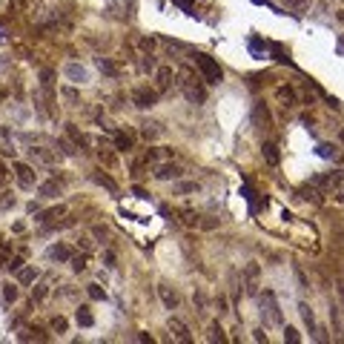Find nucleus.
Returning a JSON list of instances; mask_svg holds the SVG:
<instances>
[{"label": "nucleus", "instance_id": "obj_1", "mask_svg": "<svg viewBox=\"0 0 344 344\" xmlns=\"http://www.w3.org/2000/svg\"><path fill=\"white\" fill-rule=\"evenodd\" d=\"M198 80L201 78H195L189 66H184V69L178 72V86H181V92L186 95V101H192V104H204V101H207V89H204Z\"/></svg>", "mask_w": 344, "mask_h": 344}, {"label": "nucleus", "instance_id": "obj_2", "mask_svg": "<svg viewBox=\"0 0 344 344\" xmlns=\"http://www.w3.org/2000/svg\"><path fill=\"white\" fill-rule=\"evenodd\" d=\"M192 63L198 66V72H201V78L210 83V86H218L221 80H224V69H221L218 63L212 61L210 55H192Z\"/></svg>", "mask_w": 344, "mask_h": 344}, {"label": "nucleus", "instance_id": "obj_3", "mask_svg": "<svg viewBox=\"0 0 344 344\" xmlns=\"http://www.w3.org/2000/svg\"><path fill=\"white\" fill-rule=\"evenodd\" d=\"M132 104L138 109H152V106L158 104V89H150V86L132 89Z\"/></svg>", "mask_w": 344, "mask_h": 344}, {"label": "nucleus", "instance_id": "obj_4", "mask_svg": "<svg viewBox=\"0 0 344 344\" xmlns=\"http://www.w3.org/2000/svg\"><path fill=\"white\" fill-rule=\"evenodd\" d=\"M12 172H15V181H18L20 189H32L35 186V169L29 167V164L18 161V164H12Z\"/></svg>", "mask_w": 344, "mask_h": 344}, {"label": "nucleus", "instance_id": "obj_5", "mask_svg": "<svg viewBox=\"0 0 344 344\" xmlns=\"http://www.w3.org/2000/svg\"><path fill=\"white\" fill-rule=\"evenodd\" d=\"M169 330H172V335H175L181 344H192V333H189V327H186L181 318H169Z\"/></svg>", "mask_w": 344, "mask_h": 344}, {"label": "nucleus", "instance_id": "obj_6", "mask_svg": "<svg viewBox=\"0 0 344 344\" xmlns=\"http://www.w3.org/2000/svg\"><path fill=\"white\" fill-rule=\"evenodd\" d=\"M61 192H63V181H58V178H49V181H43V184L37 186L40 198H58Z\"/></svg>", "mask_w": 344, "mask_h": 344}, {"label": "nucleus", "instance_id": "obj_7", "mask_svg": "<svg viewBox=\"0 0 344 344\" xmlns=\"http://www.w3.org/2000/svg\"><path fill=\"white\" fill-rule=\"evenodd\" d=\"M155 178L158 181H175V178H181V167L178 164H158L155 167Z\"/></svg>", "mask_w": 344, "mask_h": 344}, {"label": "nucleus", "instance_id": "obj_8", "mask_svg": "<svg viewBox=\"0 0 344 344\" xmlns=\"http://www.w3.org/2000/svg\"><path fill=\"white\" fill-rule=\"evenodd\" d=\"M112 141H115V150H121V152H129L135 146V135H129L126 129H115L112 135Z\"/></svg>", "mask_w": 344, "mask_h": 344}, {"label": "nucleus", "instance_id": "obj_9", "mask_svg": "<svg viewBox=\"0 0 344 344\" xmlns=\"http://www.w3.org/2000/svg\"><path fill=\"white\" fill-rule=\"evenodd\" d=\"M175 72H172V66H161L158 69V75H155V80H158V92H167L172 83H175Z\"/></svg>", "mask_w": 344, "mask_h": 344}, {"label": "nucleus", "instance_id": "obj_10", "mask_svg": "<svg viewBox=\"0 0 344 344\" xmlns=\"http://www.w3.org/2000/svg\"><path fill=\"white\" fill-rule=\"evenodd\" d=\"M264 301H267V316H270V324H281V310H278V301L270 290L264 292Z\"/></svg>", "mask_w": 344, "mask_h": 344}, {"label": "nucleus", "instance_id": "obj_11", "mask_svg": "<svg viewBox=\"0 0 344 344\" xmlns=\"http://www.w3.org/2000/svg\"><path fill=\"white\" fill-rule=\"evenodd\" d=\"M258 273H261V267L258 264H247V270H244V281H247L250 296H256V290H258Z\"/></svg>", "mask_w": 344, "mask_h": 344}, {"label": "nucleus", "instance_id": "obj_12", "mask_svg": "<svg viewBox=\"0 0 344 344\" xmlns=\"http://www.w3.org/2000/svg\"><path fill=\"white\" fill-rule=\"evenodd\" d=\"M46 258H52V261H72V250L66 244H52L46 250Z\"/></svg>", "mask_w": 344, "mask_h": 344}, {"label": "nucleus", "instance_id": "obj_13", "mask_svg": "<svg viewBox=\"0 0 344 344\" xmlns=\"http://www.w3.org/2000/svg\"><path fill=\"white\" fill-rule=\"evenodd\" d=\"M158 296H161V304H164L167 310H175L178 307V292L169 290L167 284H158Z\"/></svg>", "mask_w": 344, "mask_h": 344}, {"label": "nucleus", "instance_id": "obj_14", "mask_svg": "<svg viewBox=\"0 0 344 344\" xmlns=\"http://www.w3.org/2000/svg\"><path fill=\"white\" fill-rule=\"evenodd\" d=\"M253 118H256V124L261 126V129H270V124H273V121H270V112H267V106L261 104V101H258L256 109H253Z\"/></svg>", "mask_w": 344, "mask_h": 344}, {"label": "nucleus", "instance_id": "obj_15", "mask_svg": "<svg viewBox=\"0 0 344 344\" xmlns=\"http://www.w3.org/2000/svg\"><path fill=\"white\" fill-rule=\"evenodd\" d=\"M313 184H316V186H338V184H341V172H327V175H318Z\"/></svg>", "mask_w": 344, "mask_h": 344}, {"label": "nucleus", "instance_id": "obj_16", "mask_svg": "<svg viewBox=\"0 0 344 344\" xmlns=\"http://www.w3.org/2000/svg\"><path fill=\"white\" fill-rule=\"evenodd\" d=\"M75 321H78L80 327H92L95 324V316H92V310L83 304V307H78V313H75Z\"/></svg>", "mask_w": 344, "mask_h": 344}, {"label": "nucleus", "instance_id": "obj_17", "mask_svg": "<svg viewBox=\"0 0 344 344\" xmlns=\"http://www.w3.org/2000/svg\"><path fill=\"white\" fill-rule=\"evenodd\" d=\"M275 95L284 101V106H296V104H299V97H296V89H290V86H278V89H275Z\"/></svg>", "mask_w": 344, "mask_h": 344}, {"label": "nucleus", "instance_id": "obj_18", "mask_svg": "<svg viewBox=\"0 0 344 344\" xmlns=\"http://www.w3.org/2000/svg\"><path fill=\"white\" fill-rule=\"evenodd\" d=\"M261 150H264L267 164H270V167H278V161H281V155H278V146H275V143H264Z\"/></svg>", "mask_w": 344, "mask_h": 344}, {"label": "nucleus", "instance_id": "obj_19", "mask_svg": "<svg viewBox=\"0 0 344 344\" xmlns=\"http://www.w3.org/2000/svg\"><path fill=\"white\" fill-rule=\"evenodd\" d=\"M95 181H97V184H101V186H106V189H109V192H118V184H115V181H112V178H109V175H106V172H104V169H97V172H95Z\"/></svg>", "mask_w": 344, "mask_h": 344}, {"label": "nucleus", "instance_id": "obj_20", "mask_svg": "<svg viewBox=\"0 0 344 344\" xmlns=\"http://www.w3.org/2000/svg\"><path fill=\"white\" fill-rule=\"evenodd\" d=\"M37 275H40V270H37V267H23V270L18 273V281L20 284H32Z\"/></svg>", "mask_w": 344, "mask_h": 344}, {"label": "nucleus", "instance_id": "obj_21", "mask_svg": "<svg viewBox=\"0 0 344 344\" xmlns=\"http://www.w3.org/2000/svg\"><path fill=\"white\" fill-rule=\"evenodd\" d=\"M299 313H301V318H304V324L310 327V333H316V316H313V310H310L307 304H299Z\"/></svg>", "mask_w": 344, "mask_h": 344}, {"label": "nucleus", "instance_id": "obj_22", "mask_svg": "<svg viewBox=\"0 0 344 344\" xmlns=\"http://www.w3.org/2000/svg\"><path fill=\"white\" fill-rule=\"evenodd\" d=\"M66 75H69V78L75 80V83H80V80H86V72L80 69L78 63H69V66H66Z\"/></svg>", "mask_w": 344, "mask_h": 344}, {"label": "nucleus", "instance_id": "obj_23", "mask_svg": "<svg viewBox=\"0 0 344 344\" xmlns=\"http://www.w3.org/2000/svg\"><path fill=\"white\" fill-rule=\"evenodd\" d=\"M86 292H89V299L92 301H106V290L101 287V284H89Z\"/></svg>", "mask_w": 344, "mask_h": 344}, {"label": "nucleus", "instance_id": "obj_24", "mask_svg": "<svg viewBox=\"0 0 344 344\" xmlns=\"http://www.w3.org/2000/svg\"><path fill=\"white\" fill-rule=\"evenodd\" d=\"M97 69L106 72V75H112V78L118 75V66H115V63L109 61V58H97Z\"/></svg>", "mask_w": 344, "mask_h": 344}, {"label": "nucleus", "instance_id": "obj_25", "mask_svg": "<svg viewBox=\"0 0 344 344\" xmlns=\"http://www.w3.org/2000/svg\"><path fill=\"white\" fill-rule=\"evenodd\" d=\"M32 152V161H37V164H52V155L46 150H40V146H35V150H29Z\"/></svg>", "mask_w": 344, "mask_h": 344}, {"label": "nucleus", "instance_id": "obj_26", "mask_svg": "<svg viewBox=\"0 0 344 344\" xmlns=\"http://www.w3.org/2000/svg\"><path fill=\"white\" fill-rule=\"evenodd\" d=\"M61 215H66V207H55V210H49V212H40V218L37 221H55V218H61Z\"/></svg>", "mask_w": 344, "mask_h": 344}, {"label": "nucleus", "instance_id": "obj_27", "mask_svg": "<svg viewBox=\"0 0 344 344\" xmlns=\"http://www.w3.org/2000/svg\"><path fill=\"white\" fill-rule=\"evenodd\" d=\"M158 124H141V135L146 138V141H152V138H158Z\"/></svg>", "mask_w": 344, "mask_h": 344}, {"label": "nucleus", "instance_id": "obj_28", "mask_svg": "<svg viewBox=\"0 0 344 344\" xmlns=\"http://www.w3.org/2000/svg\"><path fill=\"white\" fill-rule=\"evenodd\" d=\"M284 341H290V344H299L301 341V335H299V330H296V327H284Z\"/></svg>", "mask_w": 344, "mask_h": 344}, {"label": "nucleus", "instance_id": "obj_29", "mask_svg": "<svg viewBox=\"0 0 344 344\" xmlns=\"http://www.w3.org/2000/svg\"><path fill=\"white\" fill-rule=\"evenodd\" d=\"M210 341H227V335H224V330H221L218 321L210 327Z\"/></svg>", "mask_w": 344, "mask_h": 344}, {"label": "nucleus", "instance_id": "obj_30", "mask_svg": "<svg viewBox=\"0 0 344 344\" xmlns=\"http://www.w3.org/2000/svg\"><path fill=\"white\" fill-rule=\"evenodd\" d=\"M175 192L184 195V192H198V184L195 181H184V184H175Z\"/></svg>", "mask_w": 344, "mask_h": 344}, {"label": "nucleus", "instance_id": "obj_31", "mask_svg": "<svg viewBox=\"0 0 344 344\" xmlns=\"http://www.w3.org/2000/svg\"><path fill=\"white\" fill-rule=\"evenodd\" d=\"M66 132H69V138L75 143H78V146H83V141H86V138H83V135L78 132V129H75V124H66Z\"/></svg>", "mask_w": 344, "mask_h": 344}, {"label": "nucleus", "instance_id": "obj_32", "mask_svg": "<svg viewBox=\"0 0 344 344\" xmlns=\"http://www.w3.org/2000/svg\"><path fill=\"white\" fill-rule=\"evenodd\" d=\"M66 327H69V324H66V318H63V316H55V318H52V330H55L58 335L66 333Z\"/></svg>", "mask_w": 344, "mask_h": 344}, {"label": "nucleus", "instance_id": "obj_33", "mask_svg": "<svg viewBox=\"0 0 344 344\" xmlns=\"http://www.w3.org/2000/svg\"><path fill=\"white\" fill-rule=\"evenodd\" d=\"M330 321L335 324V333H344V327H341V318H338V307H330Z\"/></svg>", "mask_w": 344, "mask_h": 344}, {"label": "nucleus", "instance_id": "obj_34", "mask_svg": "<svg viewBox=\"0 0 344 344\" xmlns=\"http://www.w3.org/2000/svg\"><path fill=\"white\" fill-rule=\"evenodd\" d=\"M9 273H20L23 270V256H15V258H9Z\"/></svg>", "mask_w": 344, "mask_h": 344}, {"label": "nucleus", "instance_id": "obj_35", "mask_svg": "<svg viewBox=\"0 0 344 344\" xmlns=\"http://www.w3.org/2000/svg\"><path fill=\"white\" fill-rule=\"evenodd\" d=\"M72 270H75V273H83V270H86V256L72 258Z\"/></svg>", "mask_w": 344, "mask_h": 344}, {"label": "nucleus", "instance_id": "obj_36", "mask_svg": "<svg viewBox=\"0 0 344 344\" xmlns=\"http://www.w3.org/2000/svg\"><path fill=\"white\" fill-rule=\"evenodd\" d=\"M3 299L15 301V299H18V287H15V284H6V287H3Z\"/></svg>", "mask_w": 344, "mask_h": 344}, {"label": "nucleus", "instance_id": "obj_37", "mask_svg": "<svg viewBox=\"0 0 344 344\" xmlns=\"http://www.w3.org/2000/svg\"><path fill=\"white\" fill-rule=\"evenodd\" d=\"M184 224H189V227H198V224H201V218H198L195 212L186 210V212H184Z\"/></svg>", "mask_w": 344, "mask_h": 344}, {"label": "nucleus", "instance_id": "obj_38", "mask_svg": "<svg viewBox=\"0 0 344 344\" xmlns=\"http://www.w3.org/2000/svg\"><path fill=\"white\" fill-rule=\"evenodd\" d=\"M141 69H143V72H152V69H155V58H152V55H143Z\"/></svg>", "mask_w": 344, "mask_h": 344}, {"label": "nucleus", "instance_id": "obj_39", "mask_svg": "<svg viewBox=\"0 0 344 344\" xmlns=\"http://www.w3.org/2000/svg\"><path fill=\"white\" fill-rule=\"evenodd\" d=\"M92 235H95V238H106V235H109V229H106L104 224H95V227H92Z\"/></svg>", "mask_w": 344, "mask_h": 344}, {"label": "nucleus", "instance_id": "obj_40", "mask_svg": "<svg viewBox=\"0 0 344 344\" xmlns=\"http://www.w3.org/2000/svg\"><path fill=\"white\" fill-rule=\"evenodd\" d=\"M0 207H3V210H9V207H15V195L3 192V198H0Z\"/></svg>", "mask_w": 344, "mask_h": 344}, {"label": "nucleus", "instance_id": "obj_41", "mask_svg": "<svg viewBox=\"0 0 344 344\" xmlns=\"http://www.w3.org/2000/svg\"><path fill=\"white\" fill-rule=\"evenodd\" d=\"M46 296H49V287H37V290L32 292V299H35V301H43Z\"/></svg>", "mask_w": 344, "mask_h": 344}, {"label": "nucleus", "instance_id": "obj_42", "mask_svg": "<svg viewBox=\"0 0 344 344\" xmlns=\"http://www.w3.org/2000/svg\"><path fill=\"white\" fill-rule=\"evenodd\" d=\"M215 307H218V316H221V313H227V299L218 296V299H215Z\"/></svg>", "mask_w": 344, "mask_h": 344}, {"label": "nucleus", "instance_id": "obj_43", "mask_svg": "<svg viewBox=\"0 0 344 344\" xmlns=\"http://www.w3.org/2000/svg\"><path fill=\"white\" fill-rule=\"evenodd\" d=\"M256 341H264L267 344V333H264V330H256Z\"/></svg>", "mask_w": 344, "mask_h": 344}, {"label": "nucleus", "instance_id": "obj_44", "mask_svg": "<svg viewBox=\"0 0 344 344\" xmlns=\"http://www.w3.org/2000/svg\"><path fill=\"white\" fill-rule=\"evenodd\" d=\"M78 247H83V250H89V247H92V241H89V238H80V241H78Z\"/></svg>", "mask_w": 344, "mask_h": 344}, {"label": "nucleus", "instance_id": "obj_45", "mask_svg": "<svg viewBox=\"0 0 344 344\" xmlns=\"http://www.w3.org/2000/svg\"><path fill=\"white\" fill-rule=\"evenodd\" d=\"M104 258H106V267H115V256H112V253H106Z\"/></svg>", "mask_w": 344, "mask_h": 344}, {"label": "nucleus", "instance_id": "obj_46", "mask_svg": "<svg viewBox=\"0 0 344 344\" xmlns=\"http://www.w3.org/2000/svg\"><path fill=\"white\" fill-rule=\"evenodd\" d=\"M338 301L344 304V281H338Z\"/></svg>", "mask_w": 344, "mask_h": 344}, {"label": "nucleus", "instance_id": "obj_47", "mask_svg": "<svg viewBox=\"0 0 344 344\" xmlns=\"http://www.w3.org/2000/svg\"><path fill=\"white\" fill-rule=\"evenodd\" d=\"M335 201H338V204H344V189H341L338 195H335Z\"/></svg>", "mask_w": 344, "mask_h": 344}, {"label": "nucleus", "instance_id": "obj_48", "mask_svg": "<svg viewBox=\"0 0 344 344\" xmlns=\"http://www.w3.org/2000/svg\"><path fill=\"white\" fill-rule=\"evenodd\" d=\"M287 3H290V6H301V3H304V0H287Z\"/></svg>", "mask_w": 344, "mask_h": 344}, {"label": "nucleus", "instance_id": "obj_49", "mask_svg": "<svg viewBox=\"0 0 344 344\" xmlns=\"http://www.w3.org/2000/svg\"><path fill=\"white\" fill-rule=\"evenodd\" d=\"M338 18H341V20H344V12H341V15H338Z\"/></svg>", "mask_w": 344, "mask_h": 344}]
</instances>
